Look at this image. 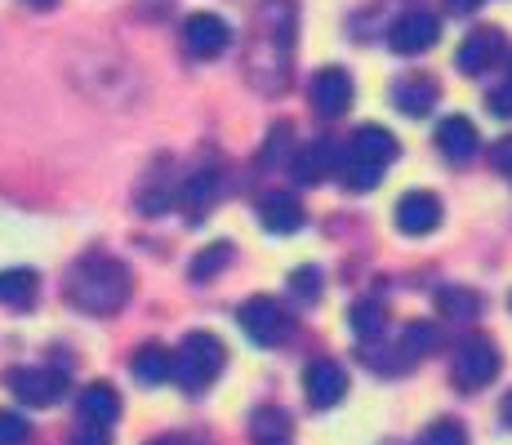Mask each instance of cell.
Here are the masks:
<instances>
[{"label": "cell", "instance_id": "obj_1", "mask_svg": "<svg viewBox=\"0 0 512 445\" xmlns=\"http://www.w3.org/2000/svg\"><path fill=\"white\" fill-rule=\"evenodd\" d=\"M294 32H299L294 0H263L259 14H254L250 49H245V72H250V85L259 94H281L290 85Z\"/></svg>", "mask_w": 512, "mask_h": 445}, {"label": "cell", "instance_id": "obj_2", "mask_svg": "<svg viewBox=\"0 0 512 445\" xmlns=\"http://www.w3.org/2000/svg\"><path fill=\"white\" fill-rule=\"evenodd\" d=\"M130 290H134L130 267L121 259H107V254H90V259H81L72 267V276H67V299L90 316L121 312Z\"/></svg>", "mask_w": 512, "mask_h": 445}, {"label": "cell", "instance_id": "obj_3", "mask_svg": "<svg viewBox=\"0 0 512 445\" xmlns=\"http://www.w3.org/2000/svg\"><path fill=\"white\" fill-rule=\"evenodd\" d=\"M223 361H228V348H223L214 334H205V330L187 334L179 343V352H174V383H179L183 392L210 388L223 374Z\"/></svg>", "mask_w": 512, "mask_h": 445}, {"label": "cell", "instance_id": "obj_4", "mask_svg": "<svg viewBox=\"0 0 512 445\" xmlns=\"http://www.w3.org/2000/svg\"><path fill=\"white\" fill-rule=\"evenodd\" d=\"M236 321H241L245 339L259 343V348H277V343H285L290 339V330H294L290 312H285L277 299H263V294L259 299H250V303H241Z\"/></svg>", "mask_w": 512, "mask_h": 445}, {"label": "cell", "instance_id": "obj_5", "mask_svg": "<svg viewBox=\"0 0 512 445\" xmlns=\"http://www.w3.org/2000/svg\"><path fill=\"white\" fill-rule=\"evenodd\" d=\"M450 374H455V383L464 392L486 388V383L499 374V348L490 339H481V334H472V339H464L455 348V365H450Z\"/></svg>", "mask_w": 512, "mask_h": 445}, {"label": "cell", "instance_id": "obj_6", "mask_svg": "<svg viewBox=\"0 0 512 445\" xmlns=\"http://www.w3.org/2000/svg\"><path fill=\"white\" fill-rule=\"evenodd\" d=\"M5 383H9V392H14L18 401L36 405V410H45V405L67 397V370H54V365H27V370L9 374Z\"/></svg>", "mask_w": 512, "mask_h": 445}, {"label": "cell", "instance_id": "obj_7", "mask_svg": "<svg viewBox=\"0 0 512 445\" xmlns=\"http://www.w3.org/2000/svg\"><path fill=\"white\" fill-rule=\"evenodd\" d=\"M437 36H441V18L428 14V9H406V14L388 27V45L397 49V54H423V49L437 45Z\"/></svg>", "mask_w": 512, "mask_h": 445}, {"label": "cell", "instance_id": "obj_8", "mask_svg": "<svg viewBox=\"0 0 512 445\" xmlns=\"http://www.w3.org/2000/svg\"><path fill=\"white\" fill-rule=\"evenodd\" d=\"M308 103H312V112L326 116V121L343 116L352 107V76L343 72V67H321L308 85Z\"/></svg>", "mask_w": 512, "mask_h": 445}, {"label": "cell", "instance_id": "obj_9", "mask_svg": "<svg viewBox=\"0 0 512 445\" xmlns=\"http://www.w3.org/2000/svg\"><path fill=\"white\" fill-rule=\"evenodd\" d=\"M343 156H348V161H357V165H370V170L383 174L392 161H397V138L383 130V125H361V130L348 138Z\"/></svg>", "mask_w": 512, "mask_h": 445}, {"label": "cell", "instance_id": "obj_10", "mask_svg": "<svg viewBox=\"0 0 512 445\" xmlns=\"http://www.w3.org/2000/svg\"><path fill=\"white\" fill-rule=\"evenodd\" d=\"M183 41H187V54L196 58H219L223 49L232 45V27L223 23L219 14H192L183 23Z\"/></svg>", "mask_w": 512, "mask_h": 445}, {"label": "cell", "instance_id": "obj_11", "mask_svg": "<svg viewBox=\"0 0 512 445\" xmlns=\"http://www.w3.org/2000/svg\"><path fill=\"white\" fill-rule=\"evenodd\" d=\"M303 392H308V401L317 410H330V405H339L348 397V374H343L339 361H312L303 370Z\"/></svg>", "mask_w": 512, "mask_h": 445}, {"label": "cell", "instance_id": "obj_12", "mask_svg": "<svg viewBox=\"0 0 512 445\" xmlns=\"http://www.w3.org/2000/svg\"><path fill=\"white\" fill-rule=\"evenodd\" d=\"M397 227L406 236H428L441 227V201L432 192H406L397 201Z\"/></svg>", "mask_w": 512, "mask_h": 445}, {"label": "cell", "instance_id": "obj_13", "mask_svg": "<svg viewBox=\"0 0 512 445\" xmlns=\"http://www.w3.org/2000/svg\"><path fill=\"white\" fill-rule=\"evenodd\" d=\"M339 165H343V152L330 143V138H317V143H308V147H299V156H294V178L299 183H321L326 174H339Z\"/></svg>", "mask_w": 512, "mask_h": 445}, {"label": "cell", "instance_id": "obj_14", "mask_svg": "<svg viewBox=\"0 0 512 445\" xmlns=\"http://www.w3.org/2000/svg\"><path fill=\"white\" fill-rule=\"evenodd\" d=\"M437 147H441V156H446V161L464 165V161L477 156L481 134H477V125H472L468 116H446V121L437 125Z\"/></svg>", "mask_w": 512, "mask_h": 445}, {"label": "cell", "instance_id": "obj_15", "mask_svg": "<svg viewBox=\"0 0 512 445\" xmlns=\"http://www.w3.org/2000/svg\"><path fill=\"white\" fill-rule=\"evenodd\" d=\"M499 54H504V36H499V27H477V32H472L468 41L459 45L455 63H459V72L477 76V72H486V67L495 63Z\"/></svg>", "mask_w": 512, "mask_h": 445}, {"label": "cell", "instance_id": "obj_16", "mask_svg": "<svg viewBox=\"0 0 512 445\" xmlns=\"http://www.w3.org/2000/svg\"><path fill=\"white\" fill-rule=\"evenodd\" d=\"M76 410H81L85 428H112L121 419V397H116L112 383H90L81 392V401H76Z\"/></svg>", "mask_w": 512, "mask_h": 445}, {"label": "cell", "instance_id": "obj_17", "mask_svg": "<svg viewBox=\"0 0 512 445\" xmlns=\"http://www.w3.org/2000/svg\"><path fill=\"white\" fill-rule=\"evenodd\" d=\"M437 98H441V89L432 76H401V81L392 85V103L406 116H428L432 107H437Z\"/></svg>", "mask_w": 512, "mask_h": 445}, {"label": "cell", "instance_id": "obj_18", "mask_svg": "<svg viewBox=\"0 0 512 445\" xmlns=\"http://www.w3.org/2000/svg\"><path fill=\"white\" fill-rule=\"evenodd\" d=\"M259 219H263V227H268V232L290 236V232H299L308 214H303V205L294 201L290 192H268V196L259 201Z\"/></svg>", "mask_w": 512, "mask_h": 445}, {"label": "cell", "instance_id": "obj_19", "mask_svg": "<svg viewBox=\"0 0 512 445\" xmlns=\"http://www.w3.org/2000/svg\"><path fill=\"white\" fill-rule=\"evenodd\" d=\"M36 290H41V276L32 272V267H9V272H0V308H32L36 303Z\"/></svg>", "mask_w": 512, "mask_h": 445}, {"label": "cell", "instance_id": "obj_20", "mask_svg": "<svg viewBox=\"0 0 512 445\" xmlns=\"http://www.w3.org/2000/svg\"><path fill=\"white\" fill-rule=\"evenodd\" d=\"M130 370H134V379H139V383L156 388V383L174 379V352H170V348H161V343H143V348L134 352Z\"/></svg>", "mask_w": 512, "mask_h": 445}, {"label": "cell", "instance_id": "obj_21", "mask_svg": "<svg viewBox=\"0 0 512 445\" xmlns=\"http://www.w3.org/2000/svg\"><path fill=\"white\" fill-rule=\"evenodd\" d=\"M214 196H219V174H214V170H201V174L187 178V183H183V196H179L183 210H187V219L201 223L205 210L214 205Z\"/></svg>", "mask_w": 512, "mask_h": 445}, {"label": "cell", "instance_id": "obj_22", "mask_svg": "<svg viewBox=\"0 0 512 445\" xmlns=\"http://www.w3.org/2000/svg\"><path fill=\"white\" fill-rule=\"evenodd\" d=\"M348 325H352V334H357L361 343H370V339H379V334L388 330V312H383V303L361 299V303H352Z\"/></svg>", "mask_w": 512, "mask_h": 445}, {"label": "cell", "instance_id": "obj_23", "mask_svg": "<svg viewBox=\"0 0 512 445\" xmlns=\"http://www.w3.org/2000/svg\"><path fill=\"white\" fill-rule=\"evenodd\" d=\"M437 308L441 316H450V321H477L481 316V299L464 285H446V290L437 294Z\"/></svg>", "mask_w": 512, "mask_h": 445}, {"label": "cell", "instance_id": "obj_24", "mask_svg": "<svg viewBox=\"0 0 512 445\" xmlns=\"http://www.w3.org/2000/svg\"><path fill=\"white\" fill-rule=\"evenodd\" d=\"M228 263H232V245L228 241H214L210 250H201L192 259V281H210V276H219Z\"/></svg>", "mask_w": 512, "mask_h": 445}, {"label": "cell", "instance_id": "obj_25", "mask_svg": "<svg viewBox=\"0 0 512 445\" xmlns=\"http://www.w3.org/2000/svg\"><path fill=\"white\" fill-rule=\"evenodd\" d=\"M441 343V334H437V325H428V321H410L406 330H401V352L406 356H423V352H432Z\"/></svg>", "mask_w": 512, "mask_h": 445}, {"label": "cell", "instance_id": "obj_26", "mask_svg": "<svg viewBox=\"0 0 512 445\" xmlns=\"http://www.w3.org/2000/svg\"><path fill=\"white\" fill-rule=\"evenodd\" d=\"M285 432H290V414H285V410H272V405H268V410L254 414V437H259L263 445H268V441H285Z\"/></svg>", "mask_w": 512, "mask_h": 445}, {"label": "cell", "instance_id": "obj_27", "mask_svg": "<svg viewBox=\"0 0 512 445\" xmlns=\"http://www.w3.org/2000/svg\"><path fill=\"white\" fill-rule=\"evenodd\" d=\"M419 445H468V432H464V423H455V419H437L423 428Z\"/></svg>", "mask_w": 512, "mask_h": 445}, {"label": "cell", "instance_id": "obj_28", "mask_svg": "<svg viewBox=\"0 0 512 445\" xmlns=\"http://www.w3.org/2000/svg\"><path fill=\"white\" fill-rule=\"evenodd\" d=\"M339 178H343V187H348V192H370V187L379 183V170H370V165H357V161H348V156H343Z\"/></svg>", "mask_w": 512, "mask_h": 445}, {"label": "cell", "instance_id": "obj_29", "mask_svg": "<svg viewBox=\"0 0 512 445\" xmlns=\"http://www.w3.org/2000/svg\"><path fill=\"white\" fill-rule=\"evenodd\" d=\"M27 419H18V414H9V410H0V445H23L27 441Z\"/></svg>", "mask_w": 512, "mask_h": 445}, {"label": "cell", "instance_id": "obj_30", "mask_svg": "<svg viewBox=\"0 0 512 445\" xmlns=\"http://www.w3.org/2000/svg\"><path fill=\"white\" fill-rule=\"evenodd\" d=\"M290 290L299 294V299H317L321 294V272L317 267H299V272L290 276Z\"/></svg>", "mask_w": 512, "mask_h": 445}, {"label": "cell", "instance_id": "obj_31", "mask_svg": "<svg viewBox=\"0 0 512 445\" xmlns=\"http://www.w3.org/2000/svg\"><path fill=\"white\" fill-rule=\"evenodd\" d=\"M486 107H490L495 116H512V85L504 81L499 89H490V94H486Z\"/></svg>", "mask_w": 512, "mask_h": 445}, {"label": "cell", "instance_id": "obj_32", "mask_svg": "<svg viewBox=\"0 0 512 445\" xmlns=\"http://www.w3.org/2000/svg\"><path fill=\"white\" fill-rule=\"evenodd\" d=\"M285 138H290V125H277V130L268 134V147H263V165H272V161H277V156H281V143H285Z\"/></svg>", "mask_w": 512, "mask_h": 445}, {"label": "cell", "instance_id": "obj_33", "mask_svg": "<svg viewBox=\"0 0 512 445\" xmlns=\"http://www.w3.org/2000/svg\"><path fill=\"white\" fill-rule=\"evenodd\" d=\"M495 170L512 174V134H508V138H499V143H495Z\"/></svg>", "mask_w": 512, "mask_h": 445}, {"label": "cell", "instance_id": "obj_34", "mask_svg": "<svg viewBox=\"0 0 512 445\" xmlns=\"http://www.w3.org/2000/svg\"><path fill=\"white\" fill-rule=\"evenodd\" d=\"M72 445H112V437H107L103 428H81V432L72 437Z\"/></svg>", "mask_w": 512, "mask_h": 445}, {"label": "cell", "instance_id": "obj_35", "mask_svg": "<svg viewBox=\"0 0 512 445\" xmlns=\"http://www.w3.org/2000/svg\"><path fill=\"white\" fill-rule=\"evenodd\" d=\"M446 5H450V9H455V14H472V9H477V5H481V0H446Z\"/></svg>", "mask_w": 512, "mask_h": 445}, {"label": "cell", "instance_id": "obj_36", "mask_svg": "<svg viewBox=\"0 0 512 445\" xmlns=\"http://www.w3.org/2000/svg\"><path fill=\"white\" fill-rule=\"evenodd\" d=\"M499 419H504V423H508V428H512V392H508V397H504V405H499Z\"/></svg>", "mask_w": 512, "mask_h": 445}, {"label": "cell", "instance_id": "obj_37", "mask_svg": "<svg viewBox=\"0 0 512 445\" xmlns=\"http://www.w3.org/2000/svg\"><path fill=\"white\" fill-rule=\"evenodd\" d=\"M32 9H54V0H27Z\"/></svg>", "mask_w": 512, "mask_h": 445}, {"label": "cell", "instance_id": "obj_38", "mask_svg": "<svg viewBox=\"0 0 512 445\" xmlns=\"http://www.w3.org/2000/svg\"><path fill=\"white\" fill-rule=\"evenodd\" d=\"M147 445H174V441H147Z\"/></svg>", "mask_w": 512, "mask_h": 445}, {"label": "cell", "instance_id": "obj_39", "mask_svg": "<svg viewBox=\"0 0 512 445\" xmlns=\"http://www.w3.org/2000/svg\"><path fill=\"white\" fill-rule=\"evenodd\" d=\"M508 85H512V63H508Z\"/></svg>", "mask_w": 512, "mask_h": 445}, {"label": "cell", "instance_id": "obj_40", "mask_svg": "<svg viewBox=\"0 0 512 445\" xmlns=\"http://www.w3.org/2000/svg\"><path fill=\"white\" fill-rule=\"evenodd\" d=\"M268 445H285V441H268Z\"/></svg>", "mask_w": 512, "mask_h": 445}]
</instances>
